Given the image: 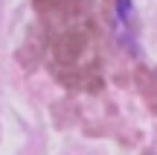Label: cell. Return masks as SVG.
Masks as SVG:
<instances>
[]
</instances>
